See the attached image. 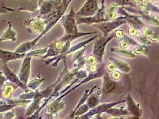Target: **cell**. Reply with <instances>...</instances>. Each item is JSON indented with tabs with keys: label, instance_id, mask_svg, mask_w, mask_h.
<instances>
[{
	"label": "cell",
	"instance_id": "6da1fadb",
	"mask_svg": "<svg viewBox=\"0 0 159 119\" xmlns=\"http://www.w3.org/2000/svg\"><path fill=\"white\" fill-rule=\"evenodd\" d=\"M99 10L98 0H87L76 15L81 17H91Z\"/></svg>",
	"mask_w": 159,
	"mask_h": 119
},
{
	"label": "cell",
	"instance_id": "7a4b0ae2",
	"mask_svg": "<svg viewBox=\"0 0 159 119\" xmlns=\"http://www.w3.org/2000/svg\"><path fill=\"white\" fill-rule=\"evenodd\" d=\"M31 60L32 57L30 56H26L23 58L22 66L17 75L20 81L26 85L28 84V81L30 76Z\"/></svg>",
	"mask_w": 159,
	"mask_h": 119
},
{
	"label": "cell",
	"instance_id": "3957f363",
	"mask_svg": "<svg viewBox=\"0 0 159 119\" xmlns=\"http://www.w3.org/2000/svg\"><path fill=\"white\" fill-rule=\"evenodd\" d=\"M2 73H4L8 81H9L11 83H13L14 85H17V86L21 88L22 89H24V90L27 89L28 88L27 86L26 85H25L24 83H23L20 81L18 76L17 75H16L15 73L9 68L7 64H3V66L2 67Z\"/></svg>",
	"mask_w": 159,
	"mask_h": 119
},
{
	"label": "cell",
	"instance_id": "277c9868",
	"mask_svg": "<svg viewBox=\"0 0 159 119\" xmlns=\"http://www.w3.org/2000/svg\"><path fill=\"white\" fill-rule=\"evenodd\" d=\"M26 56V52L18 53L15 51L4 50L0 48V60L2 64H7L8 62L12 60L23 59Z\"/></svg>",
	"mask_w": 159,
	"mask_h": 119
},
{
	"label": "cell",
	"instance_id": "5b68a950",
	"mask_svg": "<svg viewBox=\"0 0 159 119\" xmlns=\"http://www.w3.org/2000/svg\"><path fill=\"white\" fill-rule=\"evenodd\" d=\"M74 10L73 8H71L69 15L63 18L64 22H61L65 26L66 31L69 34H76L78 33V29L76 27V22L74 18Z\"/></svg>",
	"mask_w": 159,
	"mask_h": 119
},
{
	"label": "cell",
	"instance_id": "8992f818",
	"mask_svg": "<svg viewBox=\"0 0 159 119\" xmlns=\"http://www.w3.org/2000/svg\"><path fill=\"white\" fill-rule=\"evenodd\" d=\"M8 28L2 33L0 37V42L10 40L13 42L16 41V32L12 29V24L10 22L8 23Z\"/></svg>",
	"mask_w": 159,
	"mask_h": 119
},
{
	"label": "cell",
	"instance_id": "52a82bcc",
	"mask_svg": "<svg viewBox=\"0 0 159 119\" xmlns=\"http://www.w3.org/2000/svg\"><path fill=\"white\" fill-rule=\"evenodd\" d=\"M25 24L31 28L35 32H43V23L39 19H32L25 21Z\"/></svg>",
	"mask_w": 159,
	"mask_h": 119
},
{
	"label": "cell",
	"instance_id": "ba28073f",
	"mask_svg": "<svg viewBox=\"0 0 159 119\" xmlns=\"http://www.w3.org/2000/svg\"><path fill=\"white\" fill-rule=\"evenodd\" d=\"M115 88V83L110 79L108 77H104V82L103 85V89L105 92H109Z\"/></svg>",
	"mask_w": 159,
	"mask_h": 119
},
{
	"label": "cell",
	"instance_id": "9c48e42d",
	"mask_svg": "<svg viewBox=\"0 0 159 119\" xmlns=\"http://www.w3.org/2000/svg\"><path fill=\"white\" fill-rule=\"evenodd\" d=\"M128 108L132 114H135V115H137L138 116L139 115V109L136 106V104L134 103V102L132 100L131 97H129L128 98Z\"/></svg>",
	"mask_w": 159,
	"mask_h": 119
},
{
	"label": "cell",
	"instance_id": "30bf717a",
	"mask_svg": "<svg viewBox=\"0 0 159 119\" xmlns=\"http://www.w3.org/2000/svg\"><path fill=\"white\" fill-rule=\"evenodd\" d=\"M52 1H45L43 2V6L40 8V13L41 15H45L49 11H50L52 7Z\"/></svg>",
	"mask_w": 159,
	"mask_h": 119
},
{
	"label": "cell",
	"instance_id": "8fae6325",
	"mask_svg": "<svg viewBox=\"0 0 159 119\" xmlns=\"http://www.w3.org/2000/svg\"><path fill=\"white\" fill-rule=\"evenodd\" d=\"M17 106L15 104H7L6 103L0 105V112H5L13 109L15 107Z\"/></svg>",
	"mask_w": 159,
	"mask_h": 119
},
{
	"label": "cell",
	"instance_id": "7c38bea8",
	"mask_svg": "<svg viewBox=\"0 0 159 119\" xmlns=\"http://www.w3.org/2000/svg\"><path fill=\"white\" fill-rule=\"evenodd\" d=\"M42 81H43V79L42 80L35 79V80H33L29 82L28 84L26 85V86H27V87L30 88V89L35 90L36 89V88H38L39 86V85L41 84Z\"/></svg>",
	"mask_w": 159,
	"mask_h": 119
},
{
	"label": "cell",
	"instance_id": "4fadbf2b",
	"mask_svg": "<svg viewBox=\"0 0 159 119\" xmlns=\"http://www.w3.org/2000/svg\"><path fill=\"white\" fill-rule=\"evenodd\" d=\"M7 79L4 76V73H2V72H0V89L3 88V86L6 84L5 83L7 82Z\"/></svg>",
	"mask_w": 159,
	"mask_h": 119
},
{
	"label": "cell",
	"instance_id": "5bb4252c",
	"mask_svg": "<svg viewBox=\"0 0 159 119\" xmlns=\"http://www.w3.org/2000/svg\"><path fill=\"white\" fill-rule=\"evenodd\" d=\"M14 9L8 7H0V14H6L9 12H13Z\"/></svg>",
	"mask_w": 159,
	"mask_h": 119
},
{
	"label": "cell",
	"instance_id": "9a60e30c",
	"mask_svg": "<svg viewBox=\"0 0 159 119\" xmlns=\"http://www.w3.org/2000/svg\"><path fill=\"white\" fill-rule=\"evenodd\" d=\"M15 116V112L13 109L6 112L3 115V119H12Z\"/></svg>",
	"mask_w": 159,
	"mask_h": 119
},
{
	"label": "cell",
	"instance_id": "2e32d148",
	"mask_svg": "<svg viewBox=\"0 0 159 119\" xmlns=\"http://www.w3.org/2000/svg\"><path fill=\"white\" fill-rule=\"evenodd\" d=\"M119 2L121 3H123V4H126V3H127V2H129V0H119Z\"/></svg>",
	"mask_w": 159,
	"mask_h": 119
},
{
	"label": "cell",
	"instance_id": "e0dca14e",
	"mask_svg": "<svg viewBox=\"0 0 159 119\" xmlns=\"http://www.w3.org/2000/svg\"><path fill=\"white\" fill-rule=\"evenodd\" d=\"M104 1H105V0H101V10H103V9H104Z\"/></svg>",
	"mask_w": 159,
	"mask_h": 119
},
{
	"label": "cell",
	"instance_id": "ac0fdd59",
	"mask_svg": "<svg viewBox=\"0 0 159 119\" xmlns=\"http://www.w3.org/2000/svg\"><path fill=\"white\" fill-rule=\"evenodd\" d=\"M6 103V102H5L4 101H2V100H1V101H0V105H1V104H3V103Z\"/></svg>",
	"mask_w": 159,
	"mask_h": 119
},
{
	"label": "cell",
	"instance_id": "d6986e66",
	"mask_svg": "<svg viewBox=\"0 0 159 119\" xmlns=\"http://www.w3.org/2000/svg\"><path fill=\"white\" fill-rule=\"evenodd\" d=\"M44 1H45V0H40V1H39V4H41V3H43Z\"/></svg>",
	"mask_w": 159,
	"mask_h": 119
},
{
	"label": "cell",
	"instance_id": "ffe728a7",
	"mask_svg": "<svg viewBox=\"0 0 159 119\" xmlns=\"http://www.w3.org/2000/svg\"><path fill=\"white\" fill-rule=\"evenodd\" d=\"M66 1H67V0H65V2H66Z\"/></svg>",
	"mask_w": 159,
	"mask_h": 119
},
{
	"label": "cell",
	"instance_id": "44dd1931",
	"mask_svg": "<svg viewBox=\"0 0 159 119\" xmlns=\"http://www.w3.org/2000/svg\"><path fill=\"white\" fill-rule=\"evenodd\" d=\"M2 1H5V0H2Z\"/></svg>",
	"mask_w": 159,
	"mask_h": 119
}]
</instances>
